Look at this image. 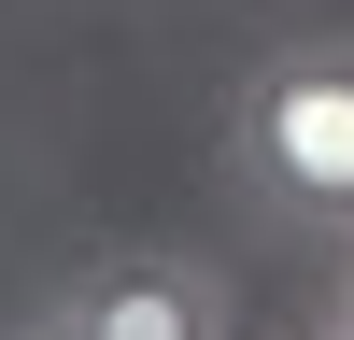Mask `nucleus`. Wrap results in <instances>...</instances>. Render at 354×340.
<instances>
[{
	"label": "nucleus",
	"mask_w": 354,
	"mask_h": 340,
	"mask_svg": "<svg viewBox=\"0 0 354 340\" xmlns=\"http://www.w3.org/2000/svg\"><path fill=\"white\" fill-rule=\"evenodd\" d=\"M57 312H71L85 340H241V326H227V283L198 270V255H170V241H113V255H85Z\"/></svg>",
	"instance_id": "obj_2"
},
{
	"label": "nucleus",
	"mask_w": 354,
	"mask_h": 340,
	"mask_svg": "<svg viewBox=\"0 0 354 340\" xmlns=\"http://www.w3.org/2000/svg\"><path fill=\"white\" fill-rule=\"evenodd\" d=\"M0 340H85V326H71V312H28V326H0Z\"/></svg>",
	"instance_id": "obj_4"
},
{
	"label": "nucleus",
	"mask_w": 354,
	"mask_h": 340,
	"mask_svg": "<svg viewBox=\"0 0 354 340\" xmlns=\"http://www.w3.org/2000/svg\"><path fill=\"white\" fill-rule=\"evenodd\" d=\"M312 340H354V326H312Z\"/></svg>",
	"instance_id": "obj_5"
},
{
	"label": "nucleus",
	"mask_w": 354,
	"mask_h": 340,
	"mask_svg": "<svg viewBox=\"0 0 354 340\" xmlns=\"http://www.w3.org/2000/svg\"><path fill=\"white\" fill-rule=\"evenodd\" d=\"M227 185H241L270 227L354 241V43L340 28L270 43L241 85H227Z\"/></svg>",
	"instance_id": "obj_1"
},
{
	"label": "nucleus",
	"mask_w": 354,
	"mask_h": 340,
	"mask_svg": "<svg viewBox=\"0 0 354 340\" xmlns=\"http://www.w3.org/2000/svg\"><path fill=\"white\" fill-rule=\"evenodd\" d=\"M326 326H354V241H340V270H326Z\"/></svg>",
	"instance_id": "obj_3"
}]
</instances>
